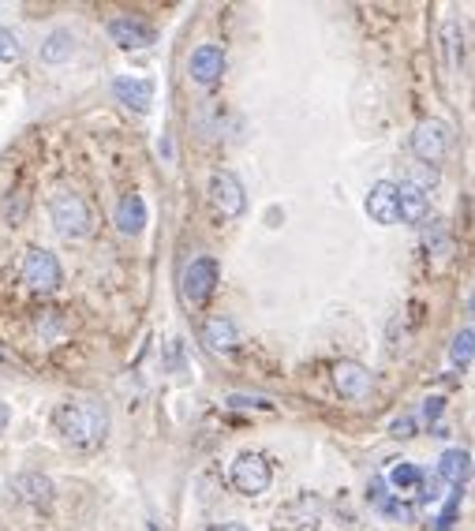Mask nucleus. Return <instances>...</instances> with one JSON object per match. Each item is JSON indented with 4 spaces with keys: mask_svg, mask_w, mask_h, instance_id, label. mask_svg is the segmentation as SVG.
<instances>
[{
    "mask_svg": "<svg viewBox=\"0 0 475 531\" xmlns=\"http://www.w3.org/2000/svg\"><path fill=\"white\" fill-rule=\"evenodd\" d=\"M53 423L79 449H94L109 438V408L98 397H72L64 404H56Z\"/></svg>",
    "mask_w": 475,
    "mask_h": 531,
    "instance_id": "1",
    "label": "nucleus"
},
{
    "mask_svg": "<svg viewBox=\"0 0 475 531\" xmlns=\"http://www.w3.org/2000/svg\"><path fill=\"white\" fill-rule=\"evenodd\" d=\"M49 217H53V229H56L60 236H64V240H83V236H90V229H94L90 206H86V199L75 195V192H60V195H53V202H49Z\"/></svg>",
    "mask_w": 475,
    "mask_h": 531,
    "instance_id": "2",
    "label": "nucleus"
},
{
    "mask_svg": "<svg viewBox=\"0 0 475 531\" xmlns=\"http://www.w3.org/2000/svg\"><path fill=\"white\" fill-rule=\"evenodd\" d=\"M453 150V128L446 120H420L416 132H411V153L423 162V165H438L446 162V153Z\"/></svg>",
    "mask_w": 475,
    "mask_h": 531,
    "instance_id": "3",
    "label": "nucleus"
},
{
    "mask_svg": "<svg viewBox=\"0 0 475 531\" xmlns=\"http://www.w3.org/2000/svg\"><path fill=\"white\" fill-rule=\"evenodd\" d=\"M229 479H233V487H236L240 494L259 497V494H266L270 483H273V467H270V460H266L262 453H240V457L233 460Z\"/></svg>",
    "mask_w": 475,
    "mask_h": 531,
    "instance_id": "4",
    "label": "nucleus"
},
{
    "mask_svg": "<svg viewBox=\"0 0 475 531\" xmlns=\"http://www.w3.org/2000/svg\"><path fill=\"white\" fill-rule=\"evenodd\" d=\"M60 262L53 251H45V247H30L26 259H23V280H26V289H35V292H56L60 289Z\"/></svg>",
    "mask_w": 475,
    "mask_h": 531,
    "instance_id": "5",
    "label": "nucleus"
},
{
    "mask_svg": "<svg viewBox=\"0 0 475 531\" xmlns=\"http://www.w3.org/2000/svg\"><path fill=\"white\" fill-rule=\"evenodd\" d=\"M322 513H326V502L319 494H300L296 502H289L277 513V527H284V531H314L322 524Z\"/></svg>",
    "mask_w": 475,
    "mask_h": 531,
    "instance_id": "6",
    "label": "nucleus"
},
{
    "mask_svg": "<svg viewBox=\"0 0 475 531\" xmlns=\"http://www.w3.org/2000/svg\"><path fill=\"white\" fill-rule=\"evenodd\" d=\"M217 280H221L217 262L213 259H195L192 266L183 270V300L195 303V307L210 303V296L217 292Z\"/></svg>",
    "mask_w": 475,
    "mask_h": 531,
    "instance_id": "7",
    "label": "nucleus"
},
{
    "mask_svg": "<svg viewBox=\"0 0 475 531\" xmlns=\"http://www.w3.org/2000/svg\"><path fill=\"white\" fill-rule=\"evenodd\" d=\"M210 202L221 217H240L247 210V192H243V183L233 176V172H213L210 176Z\"/></svg>",
    "mask_w": 475,
    "mask_h": 531,
    "instance_id": "8",
    "label": "nucleus"
},
{
    "mask_svg": "<svg viewBox=\"0 0 475 531\" xmlns=\"http://www.w3.org/2000/svg\"><path fill=\"white\" fill-rule=\"evenodd\" d=\"M333 386L344 400H367L371 389H374V379H371V370L356 359H341L333 363Z\"/></svg>",
    "mask_w": 475,
    "mask_h": 531,
    "instance_id": "9",
    "label": "nucleus"
},
{
    "mask_svg": "<svg viewBox=\"0 0 475 531\" xmlns=\"http://www.w3.org/2000/svg\"><path fill=\"white\" fill-rule=\"evenodd\" d=\"M109 38H113V45H120V49H150L153 45V26H146L143 19H135V15H116V19H109Z\"/></svg>",
    "mask_w": 475,
    "mask_h": 531,
    "instance_id": "10",
    "label": "nucleus"
},
{
    "mask_svg": "<svg viewBox=\"0 0 475 531\" xmlns=\"http://www.w3.org/2000/svg\"><path fill=\"white\" fill-rule=\"evenodd\" d=\"M203 345L213 356H233L240 349V329H236V322L225 319V315L206 319V326H203Z\"/></svg>",
    "mask_w": 475,
    "mask_h": 531,
    "instance_id": "11",
    "label": "nucleus"
},
{
    "mask_svg": "<svg viewBox=\"0 0 475 531\" xmlns=\"http://www.w3.org/2000/svg\"><path fill=\"white\" fill-rule=\"evenodd\" d=\"M221 75H225V49L213 45V42L199 45V49L192 53V79H195L199 86H217Z\"/></svg>",
    "mask_w": 475,
    "mask_h": 531,
    "instance_id": "12",
    "label": "nucleus"
},
{
    "mask_svg": "<svg viewBox=\"0 0 475 531\" xmlns=\"http://www.w3.org/2000/svg\"><path fill=\"white\" fill-rule=\"evenodd\" d=\"M397 217L408 225H427V217H430V199L427 192H420L416 183H397Z\"/></svg>",
    "mask_w": 475,
    "mask_h": 531,
    "instance_id": "13",
    "label": "nucleus"
},
{
    "mask_svg": "<svg viewBox=\"0 0 475 531\" xmlns=\"http://www.w3.org/2000/svg\"><path fill=\"white\" fill-rule=\"evenodd\" d=\"M367 213H371V221H378V225H397L401 221L397 217V183L378 180L367 192Z\"/></svg>",
    "mask_w": 475,
    "mask_h": 531,
    "instance_id": "14",
    "label": "nucleus"
},
{
    "mask_svg": "<svg viewBox=\"0 0 475 531\" xmlns=\"http://www.w3.org/2000/svg\"><path fill=\"white\" fill-rule=\"evenodd\" d=\"M113 93H116L120 105H128L135 113H150V105H153V83L139 79V75H120L113 83Z\"/></svg>",
    "mask_w": 475,
    "mask_h": 531,
    "instance_id": "15",
    "label": "nucleus"
},
{
    "mask_svg": "<svg viewBox=\"0 0 475 531\" xmlns=\"http://www.w3.org/2000/svg\"><path fill=\"white\" fill-rule=\"evenodd\" d=\"M471 479V453L468 449H446L438 460V483H450L457 494L468 487Z\"/></svg>",
    "mask_w": 475,
    "mask_h": 531,
    "instance_id": "16",
    "label": "nucleus"
},
{
    "mask_svg": "<svg viewBox=\"0 0 475 531\" xmlns=\"http://www.w3.org/2000/svg\"><path fill=\"white\" fill-rule=\"evenodd\" d=\"M12 494H15V502L42 509V506L53 502V483H49L45 476H19V479L12 483Z\"/></svg>",
    "mask_w": 475,
    "mask_h": 531,
    "instance_id": "17",
    "label": "nucleus"
},
{
    "mask_svg": "<svg viewBox=\"0 0 475 531\" xmlns=\"http://www.w3.org/2000/svg\"><path fill=\"white\" fill-rule=\"evenodd\" d=\"M143 225H146V202H143V195H135V192L124 195L120 206H116V229L124 236H139Z\"/></svg>",
    "mask_w": 475,
    "mask_h": 531,
    "instance_id": "18",
    "label": "nucleus"
},
{
    "mask_svg": "<svg viewBox=\"0 0 475 531\" xmlns=\"http://www.w3.org/2000/svg\"><path fill=\"white\" fill-rule=\"evenodd\" d=\"M75 56V38H72V30H53V34L42 42V60L45 64H68V60Z\"/></svg>",
    "mask_w": 475,
    "mask_h": 531,
    "instance_id": "19",
    "label": "nucleus"
},
{
    "mask_svg": "<svg viewBox=\"0 0 475 531\" xmlns=\"http://www.w3.org/2000/svg\"><path fill=\"white\" fill-rule=\"evenodd\" d=\"M420 483H423V472H420L416 464H408V460L393 464V472L386 476V487H393V490H397V497H411V494H420Z\"/></svg>",
    "mask_w": 475,
    "mask_h": 531,
    "instance_id": "20",
    "label": "nucleus"
},
{
    "mask_svg": "<svg viewBox=\"0 0 475 531\" xmlns=\"http://www.w3.org/2000/svg\"><path fill=\"white\" fill-rule=\"evenodd\" d=\"M441 42H446V53H450V72H460L464 68V26L450 19L441 26Z\"/></svg>",
    "mask_w": 475,
    "mask_h": 531,
    "instance_id": "21",
    "label": "nucleus"
},
{
    "mask_svg": "<svg viewBox=\"0 0 475 531\" xmlns=\"http://www.w3.org/2000/svg\"><path fill=\"white\" fill-rule=\"evenodd\" d=\"M471 340H475V333H471V326H464L457 337H453V345H450V359H453V367H471Z\"/></svg>",
    "mask_w": 475,
    "mask_h": 531,
    "instance_id": "22",
    "label": "nucleus"
},
{
    "mask_svg": "<svg viewBox=\"0 0 475 531\" xmlns=\"http://www.w3.org/2000/svg\"><path fill=\"white\" fill-rule=\"evenodd\" d=\"M19 38L12 34V30L8 26H0V60H5V64H15V60H19Z\"/></svg>",
    "mask_w": 475,
    "mask_h": 531,
    "instance_id": "23",
    "label": "nucleus"
},
{
    "mask_svg": "<svg viewBox=\"0 0 475 531\" xmlns=\"http://www.w3.org/2000/svg\"><path fill=\"white\" fill-rule=\"evenodd\" d=\"M441 412H446V400H441V397L423 400V416H427V423H438V419H441Z\"/></svg>",
    "mask_w": 475,
    "mask_h": 531,
    "instance_id": "24",
    "label": "nucleus"
},
{
    "mask_svg": "<svg viewBox=\"0 0 475 531\" xmlns=\"http://www.w3.org/2000/svg\"><path fill=\"white\" fill-rule=\"evenodd\" d=\"M411 430H416V419L404 416V419L393 423V438H411Z\"/></svg>",
    "mask_w": 475,
    "mask_h": 531,
    "instance_id": "25",
    "label": "nucleus"
},
{
    "mask_svg": "<svg viewBox=\"0 0 475 531\" xmlns=\"http://www.w3.org/2000/svg\"><path fill=\"white\" fill-rule=\"evenodd\" d=\"M210 531H251L247 524H240V520H229V524H213Z\"/></svg>",
    "mask_w": 475,
    "mask_h": 531,
    "instance_id": "26",
    "label": "nucleus"
},
{
    "mask_svg": "<svg viewBox=\"0 0 475 531\" xmlns=\"http://www.w3.org/2000/svg\"><path fill=\"white\" fill-rule=\"evenodd\" d=\"M8 419H12V412H8V404H0V434L8 430Z\"/></svg>",
    "mask_w": 475,
    "mask_h": 531,
    "instance_id": "27",
    "label": "nucleus"
}]
</instances>
